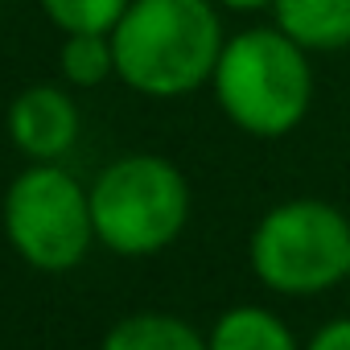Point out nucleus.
<instances>
[{
  "mask_svg": "<svg viewBox=\"0 0 350 350\" xmlns=\"http://www.w3.org/2000/svg\"><path fill=\"white\" fill-rule=\"evenodd\" d=\"M58 66L70 87H99L103 79L116 75L111 33H66L58 50Z\"/></svg>",
  "mask_w": 350,
  "mask_h": 350,
  "instance_id": "9d476101",
  "label": "nucleus"
},
{
  "mask_svg": "<svg viewBox=\"0 0 350 350\" xmlns=\"http://www.w3.org/2000/svg\"><path fill=\"white\" fill-rule=\"evenodd\" d=\"M219 9H231V13H256V9H268L272 0H215Z\"/></svg>",
  "mask_w": 350,
  "mask_h": 350,
  "instance_id": "ddd939ff",
  "label": "nucleus"
},
{
  "mask_svg": "<svg viewBox=\"0 0 350 350\" xmlns=\"http://www.w3.org/2000/svg\"><path fill=\"white\" fill-rule=\"evenodd\" d=\"M5 231L9 243L42 272L75 268L91 239V194L54 161H38L5 194Z\"/></svg>",
  "mask_w": 350,
  "mask_h": 350,
  "instance_id": "39448f33",
  "label": "nucleus"
},
{
  "mask_svg": "<svg viewBox=\"0 0 350 350\" xmlns=\"http://www.w3.org/2000/svg\"><path fill=\"white\" fill-rule=\"evenodd\" d=\"M46 21L66 33H111L132 0H38Z\"/></svg>",
  "mask_w": 350,
  "mask_h": 350,
  "instance_id": "9b49d317",
  "label": "nucleus"
},
{
  "mask_svg": "<svg viewBox=\"0 0 350 350\" xmlns=\"http://www.w3.org/2000/svg\"><path fill=\"white\" fill-rule=\"evenodd\" d=\"M276 29H284L309 54H334L350 46V0H272Z\"/></svg>",
  "mask_w": 350,
  "mask_h": 350,
  "instance_id": "0eeeda50",
  "label": "nucleus"
},
{
  "mask_svg": "<svg viewBox=\"0 0 350 350\" xmlns=\"http://www.w3.org/2000/svg\"><path fill=\"white\" fill-rule=\"evenodd\" d=\"M223 46L215 0H132L111 29L120 83L148 99H178L211 83Z\"/></svg>",
  "mask_w": 350,
  "mask_h": 350,
  "instance_id": "f257e3e1",
  "label": "nucleus"
},
{
  "mask_svg": "<svg viewBox=\"0 0 350 350\" xmlns=\"http://www.w3.org/2000/svg\"><path fill=\"white\" fill-rule=\"evenodd\" d=\"M305 350H350V317L325 321V325L305 342Z\"/></svg>",
  "mask_w": 350,
  "mask_h": 350,
  "instance_id": "f8f14e48",
  "label": "nucleus"
},
{
  "mask_svg": "<svg viewBox=\"0 0 350 350\" xmlns=\"http://www.w3.org/2000/svg\"><path fill=\"white\" fill-rule=\"evenodd\" d=\"M346 284H350V268H346Z\"/></svg>",
  "mask_w": 350,
  "mask_h": 350,
  "instance_id": "4468645a",
  "label": "nucleus"
},
{
  "mask_svg": "<svg viewBox=\"0 0 350 350\" xmlns=\"http://www.w3.org/2000/svg\"><path fill=\"white\" fill-rule=\"evenodd\" d=\"M9 136L33 161H58L79 140V107L54 83H33L9 103Z\"/></svg>",
  "mask_w": 350,
  "mask_h": 350,
  "instance_id": "423d86ee",
  "label": "nucleus"
},
{
  "mask_svg": "<svg viewBox=\"0 0 350 350\" xmlns=\"http://www.w3.org/2000/svg\"><path fill=\"white\" fill-rule=\"evenodd\" d=\"M103 350H211L206 338L169 313H136L107 329Z\"/></svg>",
  "mask_w": 350,
  "mask_h": 350,
  "instance_id": "1a4fd4ad",
  "label": "nucleus"
},
{
  "mask_svg": "<svg viewBox=\"0 0 350 350\" xmlns=\"http://www.w3.org/2000/svg\"><path fill=\"white\" fill-rule=\"evenodd\" d=\"M211 87L223 116L247 136H288L313 99L309 50H301L284 29H243L227 38Z\"/></svg>",
  "mask_w": 350,
  "mask_h": 350,
  "instance_id": "f03ea898",
  "label": "nucleus"
},
{
  "mask_svg": "<svg viewBox=\"0 0 350 350\" xmlns=\"http://www.w3.org/2000/svg\"><path fill=\"white\" fill-rule=\"evenodd\" d=\"M252 272L280 297H317L346 280L350 219L321 198L272 206L252 231Z\"/></svg>",
  "mask_w": 350,
  "mask_h": 350,
  "instance_id": "20e7f679",
  "label": "nucleus"
},
{
  "mask_svg": "<svg viewBox=\"0 0 350 350\" xmlns=\"http://www.w3.org/2000/svg\"><path fill=\"white\" fill-rule=\"evenodd\" d=\"M91 219L103 247L120 256H152L182 235L190 219V186L165 157H120L91 186Z\"/></svg>",
  "mask_w": 350,
  "mask_h": 350,
  "instance_id": "7ed1b4c3",
  "label": "nucleus"
},
{
  "mask_svg": "<svg viewBox=\"0 0 350 350\" xmlns=\"http://www.w3.org/2000/svg\"><path fill=\"white\" fill-rule=\"evenodd\" d=\"M211 350H301L293 329L272 313V309H260V305H235L227 309L211 338H206Z\"/></svg>",
  "mask_w": 350,
  "mask_h": 350,
  "instance_id": "6e6552de",
  "label": "nucleus"
}]
</instances>
